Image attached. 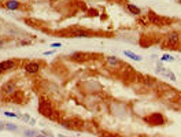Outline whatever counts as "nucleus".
Here are the masks:
<instances>
[{"instance_id":"nucleus-1","label":"nucleus","mask_w":181,"mask_h":137,"mask_svg":"<svg viewBox=\"0 0 181 137\" xmlns=\"http://www.w3.org/2000/svg\"><path fill=\"white\" fill-rule=\"evenodd\" d=\"M180 43V34L176 32L167 33L163 39V47L165 48H176V45H178Z\"/></svg>"},{"instance_id":"nucleus-2","label":"nucleus","mask_w":181,"mask_h":137,"mask_svg":"<svg viewBox=\"0 0 181 137\" xmlns=\"http://www.w3.org/2000/svg\"><path fill=\"white\" fill-rule=\"evenodd\" d=\"M146 122H148L150 125L154 126H162L165 125V117L161 113H152L146 118Z\"/></svg>"},{"instance_id":"nucleus-3","label":"nucleus","mask_w":181,"mask_h":137,"mask_svg":"<svg viewBox=\"0 0 181 137\" xmlns=\"http://www.w3.org/2000/svg\"><path fill=\"white\" fill-rule=\"evenodd\" d=\"M39 113L44 117H51L54 110H52V106L50 102H45V100H40L39 103Z\"/></svg>"},{"instance_id":"nucleus-4","label":"nucleus","mask_w":181,"mask_h":137,"mask_svg":"<svg viewBox=\"0 0 181 137\" xmlns=\"http://www.w3.org/2000/svg\"><path fill=\"white\" fill-rule=\"evenodd\" d=\"M40 69H41L40 62H29L25 65V71H26L28 74H36V73L40 71Z\"/></svg>"},{"instance_id":"nucleus-5","label":"nucleus","mask_w":181,"mask_h":137,"mask_svg":"<svg viewBox=\"0 0 181 137\" xmlns=\"http://www.w3.org/2000/svg\"><path fill=\"white\" fill-rule=\"evenodd\" d=\"M15 67H17V62L15 60H12V59H8V60H3V62H0V71H1V73L14 70Z\"/></svg>"},{"instance_id":"nucleus-6","label":"nucleus","mask_w":181,"mask_h":137,"mask_svg":"<svg viewBox=\"0 0 181 137\" xmlns=\"http://www.w3.org/2000/svg\"><path fill=\"white\" fill-rule=\"evenodd\" d=\"M15 84L14 82H6L3 86H1V92H3L4 95H12L14 92H15Z\"/></svg>"},{"instance_id":"nucleus-7","label":"nucleus","mask_w":181,"mask_h":137,"mask_svg":"<svg viewBox=\"0 0 181 137\" xmlns=\"http://www.w3.org/2000/svg\"><path fill=\"white\" fill-rule=\"evenodd\" d=\"M126 8H128V11H129L130 14H134V15H140V14H141V10H140L137 6H134V4H132V3L126 4Z\"/></svg>"},{"instance_id":"nucleus-8","label":"nucleus","mask_w":181,"mask_h":137,"mask_svg":"<svg viewBox=\"0 0 181 137\" xmlns=\"http://www.w3.org/2000/svg\"><path fill=\"white\" fill-rule=\"evenodd\" d=\"M4 6L8 8V10H18L19 8V1H17V0H7Z\"/></svg>"},{"instance_id":"nucleus-9","label":"nucleus","mask_w":181,"mask_h":137,"mask_svg":"<svg viewBox=\"0 0 181 137\" xmlns=\"http://www.w3.org/2000/svg\"><path fill=\"white\" fill-rule=\"evenodd\" d=\"M124 55L128 56V58H130L132 60H136V62H141L143 60V58L140 56V55L134 54V52H132V51H124Z\"/></svg>"},{"instance_id":"nucleus-10","label":"nucleus","mask_w":181,"mask_h":137,"mask_svg":"<svg viewBox=\"0 0 181 137\" xmlns=\"http://www.w3.org/2000/svg\"><path fill=\"white\" fill-rule=\"evenodd\" d=\"M106 62L110 65V66L115 67L119 65V59L117 58V56H106Z\"/></svg>"},{"instance_id":"nucleus-11","label":"nucleus","mask_w":181,"mask_h":137,"mask_svg":"<svg viewBox=\"0 0 181 137\" xmlns=\"http://www.w3.org/2000/svg\"><path fill=\"white\" fill-rule=\"evenodd\" d=\"M70 37H75V39H78V37H88V33L85 30H74L70 33Z\"/></svg>"},{"instance_id":"nucleus-12","label":"nucleus","mask_w":181,"mask_h":137,"mask_svg":"<svg viewBox=\"0 0 181 137\" xmlns=\"http://www.w3.org/2000/svg\"><path fill=\"white\" fill-rule=\"evenodd\" d=\"M163 77H166V78H169L170 81H176V74H174L173 71L172 70H169V69H167V70H166V73H165V75H163Z\"/></svg>"},{"instance_id":"nucleus-13","label":"nucleus","mask_w":181,"mask_h":137,"mask_svg":"<svg viewBox=\"0 0 181 137\" xmlns=\"http://www.w3.org/2000/svg\"><path fill=\"white\" fill-rule=\"evenodd\" d=\"M161 59H162V62H174V60H176V59H174L172 55H169V54H165Z\"/></svg>"},{"instance_id":"nucleus-14","label":"nucleus","mask_w":181,"mask_h":137,"mask_svg":"<svg viewBox=\"0 0 181 137\" xmlns=\"http://www.w3.org/2000/svg\"><path fill=\"white\" fill-rule=\"evenodd\" d=\"M6 129L7 130H11V132H15L18 128H17V125H14V123H8V122H6Z\"/></svg>"},{"instance_id":"nucleus-15","label":"nucleus","mask_w":181,"mask_h":137,"mask_svg":"<svg viewBox=\"0 0 181 137\" xmlns=\"http://www.w3.org/2000/svg\"><path fill=\"white\" fill-rule=\"evenodd\" d=\"M36 134H37V133H36L34 130H30V129L25 130V137H34Z\"/></svg>"},{"instance_id":"nucleus-16","label":"nucleus","mask_w":181,"mask_h":137,"mask_svg":"<svg viewBox=\"0 0 181 137\" xmlns=\"http://www.w3.org/2000/svg\"><path fill=\"white\" fill-rule=\"evenodd\" d=\"M4 115H6V117H8V118H18V115H17L15 113H10V111H6V113H4Z\"/></svg>"},{"instance_id":"nucleus-17","label":"nucleus","mask_w":181,"mask_h":137,"mask_svg":"<svg viewBox=\"0 0 181 137\" xmlns=\"http://www.w3.org/2000/svg\"><path fill=\"white\" fill-rule=\"evenodd\" d=\"M51 48H54V49H56V48H59V47H62V44L60 43H52L51 45H50Z\"/></svg>"},{"instance_id":"nucleus-18","label":"nucleus","mask_w":181,"mask_h":137,"mask_svg":"<svg viewBox=\"0 0 181 137\" xmlns=\"http://www.w3.org/2000/svg\"><path fill=\"white\" fill-rule=\"evenodd\" d=\"M22 119H24L25 122H26V121H30V117H29V115H22Z\"/></svg>"},{"instance_id":"nucleus-19","label":"nucleus","mask_w":181,"mask_h":137,"mask_svg":"<svg viewBox=\"0 0 181 137\" xmlns=\"http://www.w3.org/2000/svg\"><path fill=\"white\" fill-rule=\"evenodd\" d=\"M4 125H6V122H0V130L6 129V126H4Z\"/></svg>"},{"instance_id":"nucleus-20","label":"nucleus","mask_w":181,"mask_h":137,"mask_svg":"<svg viewBox=\"0 0 181 137\" xmlns=\"http://www.w3.org/2000/svg\"><path fill=\"white\" fill-rule=\"evenodd\" d=\"M54 54V51H45V52H43V55H45V56H48V55H52Z\"/></svg>"},{"instance_id":"nucleus-21","label":"nucleus","mask_w":181,"mask_h":137,"mask_svg":"<svg viewBox=\"0 0 181 137\" xmlns=\"http://www.w3.org/2000/svg\"><path fill=\"white\" fill-rule=\"evenodd\" d=\"M34 137H47V136H45V134H36Z\"/></svg>"},{"instance_id":"nucleus-22","label":"nucleus","mask_w":181,"mask_h":137,"mask_svg":"<svg viewBox=\"0 0 181 137\" xmlns=\"http://www.w3.org/2000/svg\"><path fill=\"white\" fill-rule=\"evenodd\" d=\"M3 44H4V41L3 40H0V47H3Z\"/></svg>"}]
</instances>
